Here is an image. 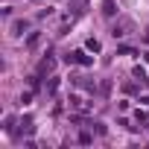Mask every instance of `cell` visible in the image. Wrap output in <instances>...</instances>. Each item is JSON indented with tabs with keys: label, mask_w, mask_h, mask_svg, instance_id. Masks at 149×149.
Listing matches in <instances>:
<instances>
[{
	"label": "cell",
	"mask_w": 149,
	"mask_h": 149,
	"mask_svg": "<svg viewBox=\"0 0 149 149\" xmlns=\"http://www.w3.org/2000/svg\"><path fill=\"white\" fill-rule=\"evenodd\" d=\"M132 32H134V21H132V18H117L114 26H111V35H114V38H126V35H132Z\"/></svg>",
	"instance_id": "cell-1"
},
{
	"label": "cell",
	"mask_w": 149,
	"mask_h": 149,
	"mask_svg": "<svg viewBox=\"0 0 149 149\" xmlns=\"http://www.w3.org/2000/svg\"><path fill=\"white\" fill-rule=\"evenodd\" d=\"M9 32H12L15 38H18V35H24V32H26V21H21V18H18V21H12V26H9Z\"/></svg>",
	"instance_id": "cell-2"
},
{
	"label": "cell",
	"mask_w": 149,
	"mask_h": 149,
	"mask_svg": "<svg viewBox=\"0 0 149 149\" xmlns=\"http://www.w3.org/2000/svg\"><path fill=\"white\" fill-rule=\"evenodd\" d=\"M102 15H108V18H114V15H117V6H114V0H105V3H102Z\"/></svg>",
	"instance_id": "cell-3"
},
{
	"label": "cell",
	"mask_w": 149,
	"mask_h": 149,
	"mask_svg": "<svg viewBox=\"0 0 149 149\" xmlns=\"http://www.w3.org/2000/svg\"><path fill=\"white\" fill-rule=\"evenodd\" d=\"M146 41H149V32H146Z\"/></svg>",
	"instance_id": "cell-4"
}]
</instances>
